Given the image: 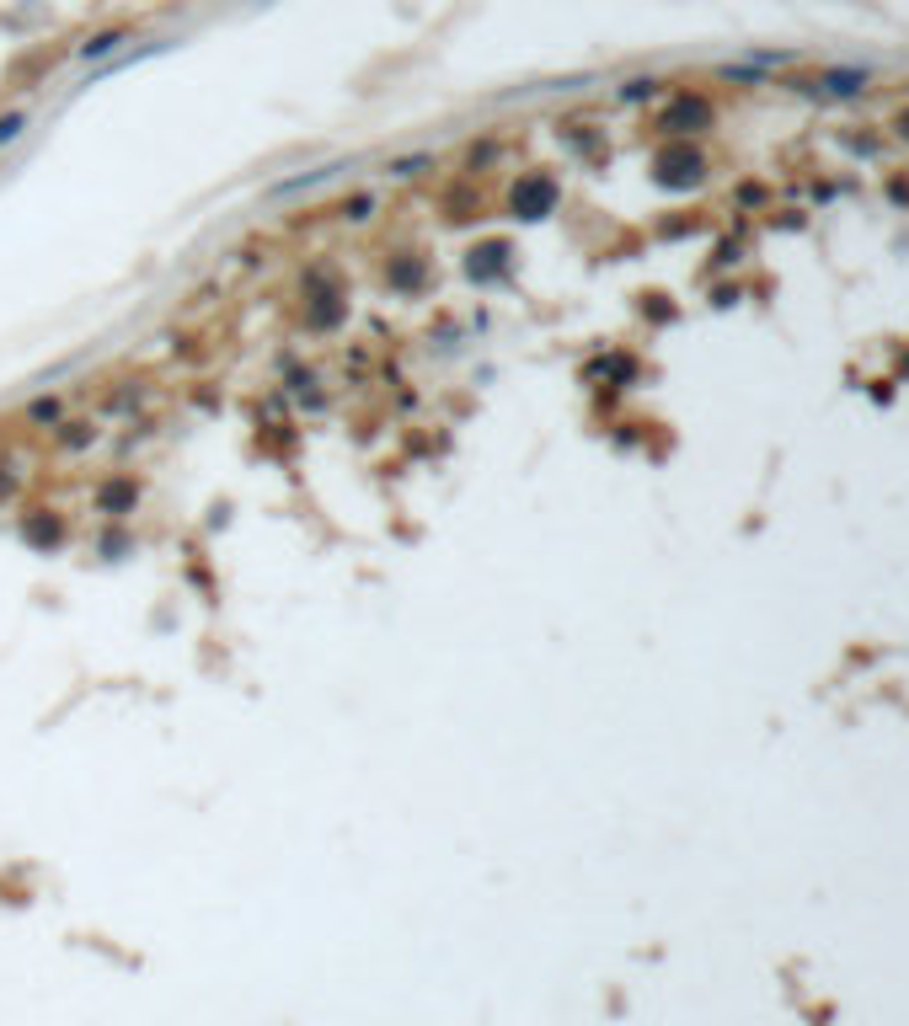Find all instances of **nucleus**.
Wrapping results in <instances>:
<instances>
[{
  "mask_svg": "<svg viewBox=\"0 0 909 1026\" xmlns=\"http://www.w3.org/2000/svg\"><path fill=\"white\" fill-rule=\"evenodd\" d=\"M551 209H557V182L551 177H525L514 188V214L519 220H546Z\"/></svg>",
  "mask_w": 909,
  "mask_h": 1026,
  "instance_id": "obj_1",
  "label": "nucleus"
},
{
  "mask_svg": "<svg viewBox=\"0 0 909 1026\" xmlns=\"http://www.w3.org/2000/svg\"><path fill=\"white\" fill-rule=\"evenodd\" d=\"M819 86L829 91V97H856V91H861V86H867V75H856V70H845V75H824V81H819Z\"/></svg>",
  "mask_w": 909,
  "mask_h": 1026,
  "instance_id": "obj_2",
  "label": "nucleus"
},
{
  "mask_svg": "<svg viewBox=\"0 0 909 1026\" xmlns=\"http://www.w3.org/2000/svg\"><path fill=\"white\" fill-rule=\"evenodd\" d=\"M680 123H706V107H701V102H690V97H685V102H674V113L664 118V129L680 134Z\"/></svg>",
  "mask_w": 909,
  "mask_h": 1026,
  "instance_id": "obj_3",
  "label": "nucleus"
},
{
  "mask_svg": "<svg viewBox=\"0 0 909 1026\" xmlns=\"http://www.w3.org/2000/svg\"><path fill=\"white\" fill-rule=\"evenodd\" d=\"M118 43H123V33H102V38H91L86 49H81V59H102V54H113Z\"/></svg>",
  "mask_w": 909,
  "mask_h": 1026,
  "instance_id": "obj_4",
  "label": "nucleus"
},
{
  "mask_svg": "<svg viewBox=\"0 0 909 1026\" xmlns=\"http://www.w3.org/2000/svg\"><path fill=\"white\" fill-rule=\"evenodd\" d=\"M102 503H107V508L118 513L123 503H134V487H129V481H118V487H107V492H102Z\"/></svg>",
  "mask_w": 909,
  "mask_h": 1026,
  "instance_id": "obj_5",
  "label": "nucleus"
},
{
  "mask_svg": "<svg viewBox=\"0 0 909 1026\" xmlns=\"http://www.w3.org/2000/svg\"><path fill=\"white\" fill-rule=\"evenodd\" d=\"M17 134H22V113L0 118V145H6V139H17Z\"/></svg>",
  "mask_w": 909,
  "mask_h": 1026,
  "instance_id": "obj_6",
  "label": "nucleus"
}]
</instances>
